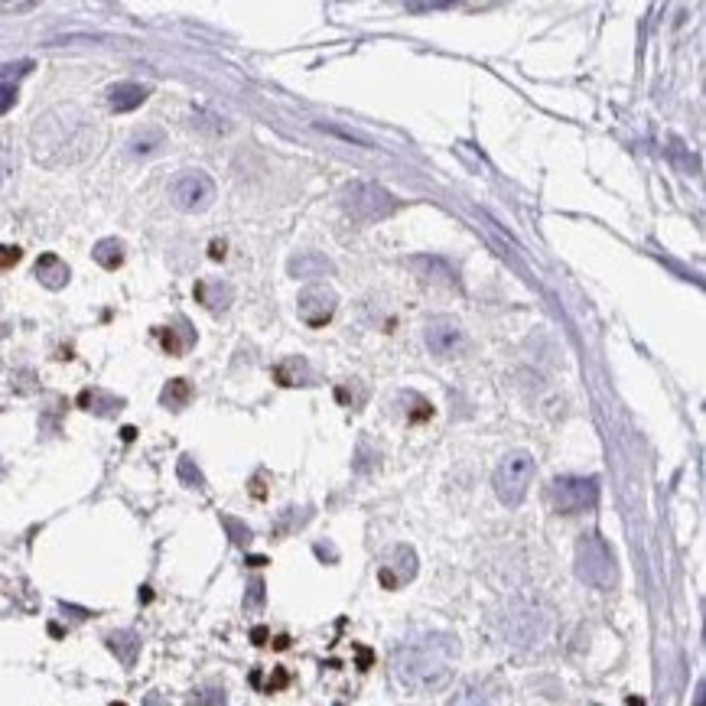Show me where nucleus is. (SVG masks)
Masks as SVG:
<instances>
[{
    "mask_svg": "<svg viewBox=\"0 0 706 706\" xmlns=\"http://www.w3.org/2000/svg\"><path fill=\"white\" fill-rule=\"evenodd\" d=\"M342 208L358 222H385L397 212V199L378 183H352L342 189Z\"/></svg>",
    "mask_w": 706,
    "mask_h": 706,
    "instance_id": "nucleus-4",
    "label": "nucleus"
},
{
    "mask_svg": "<svg viewBox=\"0 0 706 706\" xmlns=\"http://www.w3.org/2000/svg\"><path fill=\"white\" fill-rule=\"evenodd\" d=\"M459 642L447 632L421 635L401 644L391 658V674L407 693H439L456 677Z\"/></svg>",
    "mask_w": 706,
    "mask_h": 706,
    "instance_id": "nucleus-1",
    "label": "nucleus"
},
{
    "mask_svg": "<svg viewBox=\"0 0 706 706\" xmlns=\"http://www.w3.org/2000/svg\"><path fill=\"white\" fill-rule=\"evenodd\" d=\"M286 680H290V677H286V671H277V677L270 680V687H268V690H280V687H286Z\"/></svg>",
    "mask_w": 706,
    "mask_h": 706,
    "instance_id": "nucleus-34",
    "label": "nucleus"
},
{
    "mask_svg": "<svg viewBox=\"0 0 706 706\" xmlns=\"http://www.w3.org/2000/svg\"><path fill=\"white\" fill-rule=\"evenodd\" d=\"M189 401H192V387H189L186 378H173V381H166V387L160 391V404L166 411H183Z\"/></svg>",
    "mask_w": 706,
    "mask_h": 706,
    "instance_id": "nucleus-21",
    "label": "nucleus"
},
{
    "mask_svg": "<svg viewBox=\"0 0 706 706\" xmlns=\"http://www.w3.org/2000/svg\"><path fill=\"white\" fill-rule=\"evenodd\" d=\"M501 632L511 644L531 648L547 635V616L537 606H515L501 622Z\"/></svg>",
    "mask_w": 706,
    "mask_h": 706,
    "instance_id": "nucleus-7",
    "label": "nucleus"
},
{
    "mask_svg": "<svg viewBox=\"0 0 706 706\" xmlns=\"http://www.w3.org/2000/svg\"><path fill=\"white\" fill-rule=\"evenodd\" d=\"M274 381L284 387H296V385H310L313 381V371H310V362L303 355H290L284 358L277 368H274Z\"/></svg>",
    "mask_w": 706,
    "mask_h": 706,
    "instance_id": "nucleus-17",
    "label": "nucleus"
},
{
    "mask_svg": "<svg viewBox=\"0 0 706 706\" xmlns=\"http://www.w3.org/2000/svg\"><path fill=\"white\" fill-rule=\"evenodd\" d=\"M423 339H427V349L437 358H456L465 345L463 326L449 316H433L423 326Z\"/></svg>",
    "mask_w": 706,
    "mask_h": 706,
    "instance_id": "nucleus-8",
    "label": "nucleus"
},
{
    "mask_svg": "<svg viewBox=\"0 0 706 706\" xmlns=\"http://www.w3.org/2000/svg\"><path fill=\"white\" fill-rule=\"evenodd\" d=\"M222 524H225V531H228V537H232V544H251V531L244 528L242 521H234L232 515H222Z\"/></svg>",
    "mask_w": 706,
    "mask_h": 706,
    "instance_id": "nucleus-25",
    "label": "nucleus"
},
{
    "mask_svg": "<svg viewBox=\"0 0 706 706\" xmlns=\"http://www.w3.org/2000/svg\"><path fill=\"white\" fill-rule=\"evenodd\" d=\"M208 258H212V260H222V258H225V242H212V244H208Z\"/></svg>",
    "mask_w": 706,
    "mask_h": 706,
    "instance_id": "nucleus-33",
    "label": "nucleus"
},
{
    "mask_svg": "<svg viewBox=\"0 0 706 706\" xmlns=\"http://www.w3.org/2000/svg\"><path fill=\"white\" fill-rule=\"evenodd\" d=\"M290 277H326L332 274V260L319 251H300L296 258H290Z\"/></svg>",
    "mask_w": 706,
    "mask_h": 706,
    "instance_id": "nucleus-14",
    "label": "nucleus"
},
{
    "mask_svg": "<svg viewBox=\"0 0 706 706\" xmlns=\"http://www.w3.org/2000/svg\"><path fill=\"white\" fill-rule=\"evenodd\" d=\"M176 475H179V482L186 485V489H206V479H202V472H199V465H196V459H192V456L179 459Z\"/></svg>",
    "mask_w": 706,
    "mask_h": 706,
    "instance_id": "nucleus-23",
    "label": "nucleus"
},
{
    "mask_svg": "<svg viewBox=\"0 0 706 706\" xmlns=\"http://www.w3.org/2000/svg\"><path fill=\"white\" fill-rule=\"evenodd\" d=\"M105 642L117 661L124 664V668H134L137 654H140V638H137V632H127V628L124 632H111Z\"/></svg>",
    "mask_w": 706,
    "mask_h": 706,
    "instance_id": "nucleus-18",
    "label": "nucleus"
},
{
    "mask_svg": "<svg viewBox=\"0 0 706 706\" xmlns=\"http://www.w3.org/2000/svg\"><path fill=\"white\" fill-rule=\"evenodd\" d=\"M192 706H228V697L218 684H208V687H199L192 693Z\"/></svg>",
    "mask_w": 706,
    "mask_h": 706,
    "instance_id": "nucleus-24",
    "label": "nucleus"
},
{
    "mask_svg": "<svg viewBox=\"0 0 706 706\" xmlns=\"http://www.w3.org/2000/svg\"><path fill=\"white\" fill-rule=\"evenodd\" d=\"M91 258L98 260L105 270H117L124 264V244L117 242V238H101V242L95 244V251H91Z\"/></svg>",
    "mask_w": 706,
    "mask_h": 706,
    "instance_id": "nucleus-22",
    "label": "nucleus"
},
{
    "mask_svg": "<svg viewBox=\"0 0 706 706\" xmlns=\"http://www.w3.org/2000/svg\"><path fill=\"white\" fill-rule=\"evenodd\" d=\"M196 300L208 313H225L234 300V290L232 284H222V280H202V284H196Z\"/></svg>",
    "mask_w": 706,
    "mask_h": 706,
    "instance_id": "nucleus-12",
    "label": "nucleus"
},
{
    "mask_svg": "<svg viewBox=\"0 0 706 706\" xmlns=\"http://www.w3.org/2000/svg\"><path fill=\"white\" fill-rule=\"evenodd\" d=\"M411 264L421 270V277H427V280H439V284H447V286L459 284L456 274H453V268H449L443 258H413Z\"/></svg>",
    "mask_w": 706,
    "mask_h": 706,
    "instance_id": "nucleus-20",
    "label": "nucleus"
},
{
    "mask_svg": "<svg viewBox=\"0 0 706 706\" xmlns=\"http://www.w3.org/2000/svg\"><path fill=\"white\" fill-rule=\"evenodd\" d=\"M339 310V296L332 293L329 286H306L300 300H296V313L306 326H313V329H322L326 322L336 316Z\"/></svg>",
    "mask_w": 706,
    "mask_h": 706,
    "instance_id": "nucleus-9",
    "label": "nucleus"
},
{
    "mask_svg": "<svg viewBox=\"0 0 706 706\" xmlns=\"http://www.w3.org/2000/svg\"><path fill=\"white\" fill-rule=\"evenodd\" d=\"M121 433H124V439H134V437H137V430H134V427H124V430H121Z\"/></svg>",
    "mask_w": 706,
    "mask_h": 706,
    "instance_id": "nucleus-36",
    "label": "nucleus"
},
{
    "mask_svg": "<svg viewBox=\"0 0 706 706\" xmlns=\"http://www.w3.org/2000/svg\"><path fill=\"white\" fill-rule=\"evenodd\" d=\"M150 89L147 85H137V81H117L107 89V107L117 111V115H127V111H134L147 101Z\"/></svg>",
    "mask_w": 706,
    "mask_h": 706,
    "instance_id": "nucleus-11",
    "label": "nucleus"
},
{
    "mask_svg": "<svg viewBox=\"0 0 706 706\" xmlns=\"http://www.w3.org/2000/svg\"><path fill=\"white\" fill-rule=\"evenodd\" d=\"M453 4H411L407 10H413V13H423V10H449Z\"/></svg>",
    "mask_w": 706,
    "mask_h": 706,
    "instance_id": "nucleus-31",
    "label": "nucleus"
},
{
    "mask_svg": "<svg viewBox=\"0 0 706 706\" xmlns=\"http://www.w3.org/2000/svg\"><path fill=\"white\" fill-rule=\"evenodd\" d=\"M550 501L560 515H580L600 501V479L596 475H564L550 485Z\"/></svg>",
    "mask_w": 706,
    "mask_h": 706,
    "instance_id": "nucleus-5",
    "label": "nucleus"
},
{
    "mask_svg": "<svg viewBox=\"0 0 706 706\" xmlns=\"http://www.w3.org/2000/svg\"><path fill=\"white\" fill-rule=\"evenodd\" d=\"M20 258H23V251L20 248H13V244H0V270L20 264Z\"/></svg>",
    "mask_w": 706,
    "mask_h": 706,
    "instance_id": "nucleus-28",
    "label": "nucleus"
},
{
    "mask_svg": "<svg viewBox=\"0 0 706 706\" xmlns=\"http://www.w3.org/2000/svg\"><path fill=\"white\" fill-rule=\"evenodd\" d=\"M30 69H33V63H30V59H23V63L0 65V81H4V85H13V81L23 79V75H27Z\"/></svg>",
    "mask_w": 706,
    "mask_h": 706,
    "instance_id": "nucleus-26",
    "label": "nucleus"
},
{
    "mask_svg": "<svg viewBox=\"0 0 706 706\" xmlns=\"http://www.w3.org/2000/svg\"><path fill=\"white\" fill-rule=\"evenodd\" d=\"M413 576H417V554H413V547H407V544L394 547L391 557L385 560V566L378 570V580H381V586H387V590H397L404 583H411Z\"/></svg>",
    "mask_w": 706,
    "mask_h": 706,
    "instance_id": "nucleus-10",
    "label": "nucleus"
},
{
    "mask_svg": "<svg viewBox=\"0 0 706 706\" xmlns=\"http://www.w3.org/2000/svg\"><path fill=\"white\" fill-rule=\"evenodd\" d=\"M157 336H160L163 349L170 352V355H183V352H186L189 345L196 342V332H192V326H189L186 319H179L176 329H160Z\"/></svg>",
    "mask_w": 706,
    "mask_h": 706,
    "instance_id": "nucleus-19",
    "label": "nucleus"
},
{
    "mask_svg": "<svg viewBox=\"0 0 706 706\" xmlns=\"http://www.w3.org/2000/svg\"><path fill=\"white\" fill-rule=\"evenodd\" d=\"M10 173V153H7V143H0V183L7 179Z\"/></svg>",
    "mask_w": 706,
    "mask_h": 706,
    "instance_id": "nucleus-30",
    "label": "nucleus"
},
{
    "mask_svg": "<svg viewBox=\"0 0 706 706\" xmlns=\"http://www.w3.org/2000/svg\"><path fill=\"white\" fill-rule=\"evenodd\" d=\"M166 147V134H163V127L157 124H147V127H137L131 140H127V153L131 157H153L157 150Z\"/></svg>",
    "mask_w": 706,
    "mask_h": 706,
    "instance_id": "nucleus-15",
    "label": "nucleus"
},
{
    "mask_svg": "<svg viewBox=\"0 0 706 706\" xmlns=\"http://www.w3.org/2000/svg\"><path fill=\"white\" fill-rule=\"evenodd\" d=\"M576 576L592 590H612L618 583L616 554L608 547L606 537L600 534H583L576 544Z\"/></svg>",
    "mask_w": 706,
    "mask_h": 706,
    "instance_id": "nucleus-2",
    "label": "nucleus"
},
{
    "mask_svg": "<svg viewBox=\"0 0 706 706\" xmlns=\"http://www.w3.org/2000/svg\"><path fill=\"white\" fill-rule=\"evenodd\" d=\"M111 706H124V703H111Z\"/></svg>",
    "mask_w": 706,
    "mask_h": 706,
    "instance_id": "nucleus-37",
    "label": "nucleus"
},
{
    "mask_svg": "<svg viewBox=\"0 0 706 706\" xmlns=\"http://www.w3.org/2000/svg\"><path fill=\"white\" fill-rule=\"evenodd\" d=\"M143 706H170V700L163 697V693H147V697H143Z\"/></svg>",
    "mask_w": 706,
    "mask_h": 706,
    "instance_id": "nucleus-32",
    "label": "nucleus"
},
{
    "mask_svg": "<svg viewBox=\"0 0 706 706\" xmlns=\"http://www.w3.org/2000/svg\"><path fill=\"white\" fill-rule=\"evenodd\" d=\"M534 472H537V463L528 449H511V453H505L501 463L495 465V475H492L495 495H498L501 505L518 508L521 501L528 498V489H531V482H534Z\"/></svg>",
    "mask_w": 706,
    "mask_h": 706,
    "instance_id": "nucleus-3",
    "label": "nucleus"
},
{
    "mask_svg": "<svg viewBox=\"0 0 706 706\" xmlns=\"http://www.w3.org/2000/svg\"><path fill=\"white\" fill-rule=\"evenodd\" d=\"M33 274L46 290H63V286L69 284V268H65V260L55 258V254H43V258L36 260Z\"/></svg>",
    "mask_w": 706,
    "mask_h": 706,
    "instance_id": "nucleus-16",
    "label": "nucleus"
},
{
    "mask_svg": "<svg viewBox=\"0 0 706 706\" xmlns=\"http://www.w3.org/2000/svg\"><path fill=\"white\" fill-rule=\"evenodd\" d=\"M251 638H254V644H264L268 642V628H254V635Z\"/></svg>",
    "mask_w": 706,
    "mask_h": 706,
    "instance_id": "nucleus-35",
    "label": "nucleus"
},
{
    "mask_svg": "<svg viewBox=\"0 0 706 706\" xmlns=\"http://www.w3.org/2000/svg\"><path fill=\"white\" fill-rule=\"evenodd\" d=\"M79 407L89 413H98V417H115V413L124 411V397H115L101 387H89V391L79 394Z\"/></svg>",
    "mask_w": 706,
    "mask_h": 706,
    "instance_id": "nucleus-13",
    "label": "nucleus"
},
{
    "mask_svg": "<svg viewBox=\"0 0 706 706\" xmlns=\"http://www.w3.org/2000/svg\"><path fill=\"white\" fill-rule=\"evenodd\" d=\"M13 105H17V85H4L0 81V115H7Z\"/></svg>",
    "mask_w": 706,
    "mask_h": 706,
    "instance_id": "nucleus-29",
    "label": "nucleus"
},
{
    "mask_svg": "<svg viewBox=\"0 0 706 706\" xmlns=\"http://www.w3.org/2000/svg\"><path fill=\"white\" fill-rule=\"evenodd\" d=\"M170 202L179 212H206L215 202V183L202 170H183L170 183Z\"/></svg>",
    "mask_w": 706,
    "mask_h": 706,
    "instance_id": "nucleus-6",
    "label": "nucleus"
},
{
    "mask_svg": "<svg viewBox=\"0 0 706 706\" xmlns=\"http://www.w3.org/2000/svg\"><path fill=\"white\" fill-rule=\"evenodd\" d=\"M264 606V580H251V586H248V596H244V608H260Z\"/></svg>",
    "mask_w": 706,
    "mask_h": 706,
    "instance_id": "nucleus-27",
    "label": "nucleus"
}]
</instances>
